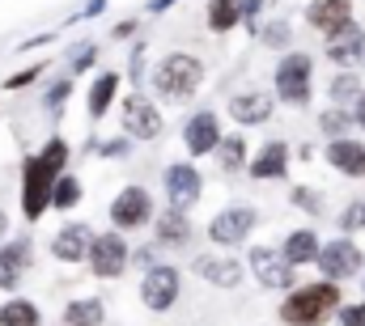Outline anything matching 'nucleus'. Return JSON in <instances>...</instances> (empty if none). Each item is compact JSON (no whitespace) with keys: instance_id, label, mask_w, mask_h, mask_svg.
Masks as SVG:
<instances>
[{"instance_id":"1","label":"nucleus","mask_w":365,"mask_h":326,"mask_svg":"<svg viewBox=\"0 0 365 326\" xmlns=\"http://www.w3.org/2000/svg\"><path fill=\"white\" fill-rule=\"evenodd\" d=\"M340 305H344L340 284L336 280H314V284H293L276 314H280L284 326H327Z\"/></svg>"},{"instance_id":"2","label":"nucleus","mask_w":365,"mask_h":326,"mask_svg":"<svg viewBox=\"0 0 365 326\" xmlns=\"http://www.w3.org/2000/svg\"><path fill=\"white\" fill-rule=\"evenodd\" d=\"M149 85L166 102H191L200 93V85H204V60L191 56V51H170V56H162L153 64Z\"/></svg>"},{"instance_id":"3","label":"nucleus","mask_w":365,"mask_h":326,"mask_svg":"<svg viewBox=\"0 0 365 326\" xmlns=\"http://www.w3.org/2000/svg\"><path fill=\"white\" fill-rule=\"evenodd\" d=\"M272 98L280 106L306 110L314 98V60L306 51H284L272 68Z\"/></svg>"},{"instance_id":"4","label":"nucleus","mask_w":365,"mask_h":326,"mask_svg":"<svg viewBox=\"0 0 365 326\" xmlns=\"http://www.w3.org/2000/svg\"><path fill=\"white\" fill-rule=\"evenodd\" d=\"M60 174H51L47 165L38 162V153H30L21 162V182H17V199H21V221L26 225H38L47 212H51V186H56Z\"/></svg>"},{"instance_id":"5","label":"nucleus","mask_w":365,"mask_h":326,"mask_svg":"<svg viewBox=\"0 0 365 326\" xmlns=\"http://www.w3.org/2000/svg\"><path fill=\"white\" fill-rule=\"evenodd\" d=\"M106 216H110V229H119V233L128 238V233H140V229H149V225H153V216H158V204H153L149 186H140V182H128V186H119V195L110 199Z\"/></svg>"},{"instance_id":"6","label":"nucleus","mask_w":365,"mask_h":326,"mask_svg":"<svg viewBox=\"0 0 365 326\" xmlns=\"http://www.w3.org/2000/svg\"><path fill=\"white\" fill-rule=\"evenodd\" d=\"M119 127H123L128 140L153 144V140L166 132V119H162V106H158L153 98H145V93L132 89L128 98H119Z\"/></svg>"},{"instance_id":"7","label":"nucleus","mask_w":365,"mask_h":326,"mask_svg":"<svg viewBox=\"0 0 365 326\" xmlns=\"http://www.w3.org/2000/svg\"><path fill=\"white\" fill-rule=\"evenodd\" d=\"M255 225H259V208H251V204H230V208H221V212L208 221L204 238L217 246V250H238V246L255 233Z\"/></svg>"},{"instance_id":"8","label":"nucleus","mask_w":365,"mask_h":326,"mask_svg":"<svg viewBox=\"0 0 365 326\" xmlns=\"http://www.w3.org/2000/svg\"><path fill=\"white\" fill-rule=\"evenodd\" d=\"M86 267H90L93 280H119L128 267H132V246L119 229H106V233H93L90 254H86Z\"/></svg>"},{"instance_id":"9","label":"nucleus","mask_w":365,"mask_h":326,"mask_svg":"<svg viewBox=\"0 0 365 326\" xmlns=\"http://www.w3.org/2000/svg\"><path fill=\"white\" fill-rule=\"evenodd\" d=\"M314 267H319V275L323 280H336V284H349V280H357L365 267V250L349 233H340V238H331V242L319 246V258H314Z\"/></svg>"},{"instance_id":"10","label":"nucleus","mask_w":365,"mask_h":326,"mask_svg":"<svg viewBox=\"0 0 365 326\" xmlns=\"http://www.w3.org/2000/svg\"><path fill=\"white\" fill-rule=\"evenodd\" d=\"M247 275H255V284L268 288V293H289L297 284V267H289V258L280 254V246H251Z\"/></svg>"},{"instance_id":"11","label":"nucleus","mask_w":365,"mask_h":326,"mask_svg":"<svg viewBox=\"0 0 365 326\" xmlns=\"http://www.w3.org/2000/svg\"><path fill=\"white\" fill-rule=\"evenodd\" d=\"M182 297V271L175 263H153L149 271H145V280H140V301H145V310L149 314H166V310H175Z\"/></svg>"},{"instance_id":"12","label":"nucleus","mask_w":365,"mask_h":326,"mask_svg":"<svg viewBox=\"0 0 365 326\" xmlns=\"http://www.w3.org/2000/svg\"><path fill=\"white\" fill-rule=\"evenodd\" d=\"M191 271L195 280L212 284V288H238L247 280V263L234 254V250H208V254H195L191 258Z\"/></svg>"},{"instance_id":"13","label":"nucleus","mask_w":365,"mask_h":326,"mask_svg":"<svg viewBox=\"0 0 365 326\" xmlns=\"http://www.w3.org/2000/svg\"><path fill=\"white\" fill-rule=\"evenodd\" d=\"M162 191H166V204L170 208H182L187 212L204 195V174L187 162V157L182 162H166V169H162Z\"/></svg>"},{"instance_id":"14","label":"nucleus","mask_w":365,"mask_h":326,"mask_svg":"<svg viewBox=\"0 0 365 326\" xmlns=\"http://www.w3.org/2000/svg\"><path fill=\"white\" fill-rule=\"evenodd\" d=\"M30 267H34V238L30 233L4 238L0 242V293H17Z\"/></svg>"},{"instance_id":"15","label":"nucleus","mask_w":365,"mask_h":326,"mask_svg":"<svg viewBox=\"0 0 365 326\" xmlns=\"http://www.w3.org/2000/svg\"><path fill=\"white\" fill-rule=\"evenodd\" d=\"M225 132H221V119H217V110H191L187 115V123H182V149H187V157H212V149H217V140H221Z\"/></svg>"},{"instance_id":"16","label":"nucleus","mask_w":365,"mask_h":326,"mask_svg":"<svg viewBox=\"0 0 365 326\" xmlns=\"http://www.w3.org/2000/svg\"><path fill=\"white\" fill-rule=\"evenodd\" d=\"M323 56L336 68H357V64H365V30L357 21H344L340 30H331L323 38Z\"/></svg>"},{"instance_id":"17","label":"nucleus","mask_w":365,"mask_h":326,"mask_svg":"<svg viewBox=\"0 0 365 326\" xmlns=\"http://www.w3.org/2000/svg\"><path fill=\"white\" fill-rule=\"evenodd\" d=\"M225 110H230V119L238 127H259L276 115V98L268 89H238V93H230Z\"/></svg>"},{"instance_id":"18","label":"nucleus","mask_w":365,"mask_h":326,"mask_svg":"<svg viewBox=\"0 0 365 326\" xmlns=\"http://www.w3.org/2000/svg\"><path fill=\"white\" fill-rule=\"evenodd\" d=\"M90 242H93V229L86 221H64L56 233H51V258L56 263H68V267H77V263H86V254H90Z\"/></svg>"},{"instance_id":"19","label":"nucleus","mask_w":365,"mask_h":326,"mask_svg":"<svg viewBox=\"0 0 365 326\" xmlns=\"http://www.w3.org/2000/svg\"><path fill=\"white\" fill-rule=\"evenodd\" d=\"M195 238V225H191V216L182 212V208H162L158 216H153V246L158 250H187Z\"/></svg>"},{"instance_id":"20","label":"nucleus","mask_w":365,"mask_h":326,"mask_svg":"<svg viewBox=\"0 0 365 326\" xmlns=\"http://www.w3.org/2000/svg\"><path fill=\"white\" fill-rule=\"evenodd\" d=\"M289 162H293V149H289L284 140H264V144L251 153L247 174H251L255 182H276V178L289 174Z\"/></svg>"},{"instance_id":"21","label":"nucleus","mask_w":365,"mask_h":326,"mask_svg":"<svg viewBox=\"0 0 365 326\" xmlns=\"http://www.w3.org/2000/svg\"><path fill=\"white\" fill-rule=\"evenodd\" d=\"M323 162L331 165L340 178H365V140L357 136H340V140H327V149H323Z\"/></svg>"},{"instance_id":"22","label":"nucleus","mask_w":365,"mask_h":326,"mask_svg":"<svg viewBox=\"0 0 365 326\" xmlns=\"http://www.w3.org/2000/svg\"><path fill=\"white\" fill-rule=\"evenodd\" d=\"M119 89H123V77H119L115 68H106V73L93 77L90 93H86V115H90V123H102V119L110 115V106L119 102Z\"/></svg>"},{"instance_id":"23","label":"nucleus","mask_w":365,"mask_h":326,"mask_svg":"<svg viewBox=\"0 0 365 326\" xmlns=\"http://www.w3.org/2000/svg\"><path fill=\"white\" fill-rule=\"evenodd\" d=\"M319 246H323V238H319V229H310V225H302V229H289L284 233V242H280V254L289 258V267H314V258H319Z\"/></svg>"},{"instance_id":"24","label":"nucleus","mask_w":365,"mask_h":326,"mask_svg":"<svg viewBox=\"0 0 365 326\" xmlns=\"http://www.w3.org/2000/svg\"><path fill=\"white\" fill-rule=\"evenodd\" d=\"M344 21H353V0H310V9H306V26L319 30L323 38L331 30H340Z\"/></svg>"},{"instance_id":"25","label":"nucleus","mask_w":365,"mask_h":326,"mask_svg":"<svg viewBox=\"0 0 365 326\" xmlns=\"http://www.w3.org/2000/svg\"><path fill=\"white\" fill-rule=\"evenodd\" d=\"M212 162L221 165V174H247V162H251V144L242 132H225L212 149Z\"/></svg>"},{"instance_id":"26","label":"nucleus","mask_w":365,"mask_h":326,"mask_svg":"<svg viewBox=\"0 0 365 326\" xmlns=\"http://www.w3.org/2000/svg\"><path fill=\"white\" fill-rule=\"evenodd\" d=\"M0 326H43V310L30 297L9 293V301H0Z\"/></svg>"},{"instance_id":"27","label":"nucleus","mask_w":365,"mask_h":326,"mask_svg":"<svg viewBox=\"0 0 365 326\" xmlns=\"http://www.w3.org/2000/svg\"><path fill=\"white\" fill-rule=\"evenodd\" d=\"M106 322V305L102 297H73L64 305V322L60 326H102Z\"/></svg>"},{"instance_id":"28","label":"nucleus","mask_w":365,"mask_h":326,"mask_svg":"<svg viewBox=\"0 0 365 326\" xmlns=\"http://www.w3.org/2000/svg\"><path fill=\"white\" fill-rule=\"evenodd\" d=\"M81 199H86V182H81L73 169H64V174L56 178V186H51V212H73Z\"/></svg>"},{"instance_id":"29","label":"nucleus","mask_w":365,"mask_h":326,"mask_svg":"<svg viewBox=\"0 0 365 326\" xmlns=\"http://www.w3.org/2000/svg\"><path fill=\"white\" fill-rule=\"evenodd\" d=\"M361 77H357V68H340V73H331V81H327V98H331V106H353L357 98H361Z\"/></svg>"},{"instance_id":"30","label":"nucleus","mask_w":365,"mask_h":326,"mask_svg":"<svg viewBox=\"0 0 365 326\" xmlns=\"http://www.w3.org/2000/svg\"><path fill=\"white\" fill-rule=\"evenodd\" d=\"M204 21H208L212 34H230V30L242 21V0H208Z\"/></svg>"},{"instance_id":"31","label":"nucleus","mask_w":365,"mask_h":326,"mask_svg":"<svg viewBox=\"0 0 365 326\" xmlns=\"http://www.w3.org/2000/svg\"><path fill=\"white\" fill-rule=\"evenodd\" d=\"M349 127H357L349 106H327V110L319 115V132H323L327 140H340V136H349Z\"/></svg>"},{"instance_id":"32","label":"nucleus","mask_w":365,"mask_h":326,"mask_svg":"<svg viewBox=\"0 0 365 326\" xmlns=\"http://www.w3.org/2000/svg\"><path fill=\"white\" fill-rule=\"evenodd\" d=\"M38 162L47 165L51 174H64L68 162H73V144H68L64 136H47V144L38 149Z\"/></svg>"},{"instance_id":"33","label":"nucleus","mask_w":365,"mask_h":326,"mask_svg":"<svg viewBox=\"0 0 365 326\" xmlns=\"http://www.w3.org/2000/svg\"><path fill=\"white\" fill-rule=\"evenodd\" d=\"M68 98H73V73H68V77H56V81L47 85V93H43V110H47L51 119H60L64 106H68Z\"/></svg>"},{"instance_id":"34","label":"nucleus","mask_w":365,"mask_h":326,"mask_svg":"<svg viewBox=\"0 0 365 326\" xmlns=\"http://www.w3.org/2000/svg\"><path fill=\"white\" fill-rule=\"evenodd\" d=\"M336 225H340V233H349V238H353V233H361V229H365V199H349V204H344V212L336 216Z\"/></svg>"},{"instance_id":"35","label":"nucleus","mask_w":365,"mask_h":326,"mask_svg":"<svg viewBox=\"0 0 365 326\" xmlns=\"http://www.w3.org/2000/svg\"><path fill=\"white\" fill-rule=\"evenodd\" d=\"M289 204H293V208H306L310 216H323V212H327V204H323V195H319L314 186H293V191H289Z\"/></svg>"},{"instance_id":"36","label":"nucleus","mask_w":365,"mask_h":326,"mask_svg":"<svg viewBox=\"0 0 365 326\" xmlns=\"http://www.w3.org/2000/svg\"><path fill=\"white\" fill-rule=\"evenodd\" d=\"M336 326H365V301H344L336 310Z\"/></svg>"},{"instance_id":"37","label":"nucleus","mask_w":365,"mask_h":326,"mask_svg":"<svg viewBox=\"0 0 365 326\" xmlns=\"http://www.w3.org/2000/svg\"><path fill=\"white\" fill-rule=\"evenodd\" d=\"M38 77H43V64H26V68H17V73H13V77L4 81V89H9V93H17V89H26V85H34Z\"/></svg>"},{"instance_id":"38","label":"nucleus","mask_w":365,"mask_h":326,"mask_svg":"<svg viewBox=\"0 0 365 326\" xmlns=\"http://www.w3.org/2000/svg\"><path fill=\"white\" fill-rule=\"evenodd\" d=\"M264 43H268V47H289V43H293L289 21H272V26H264Z\"/></svg>"},{"instance_id":"39","label":"nucleus","mask_w":365,"mask_h":326,"mask_svg":"<svg viewBox=\"0 0 365 326\" xmlns=\"http://www.w3.org/2000/svg\"><path fill=\"white\" fill-rule=\"evenodd\" d=\"M93 60H98V47L86 43V47H77V51H73V64H68V68H73V73H90Z\"/></svg>"},{"instance_id":"40","label":"nucleus","mask_w":365,"mask_h":326,"mask_svg":"<svg viewBox=\"0 0 365 326\" xmlns=\"http://www.w3.org/2000/svg\"><path fill=\"white\" fill-rule=\"evenodd\" d=\"M93 149H98L102 157H123V153L132 149V140H128V136H119V140H102V144H93Z\"/></svg>"},{"instance_id":"41","label":"nucleus","mask_w":365,"mask_h":326,"mask_svg":"<svg viewBox=\"0 0 365 326\" xmlns=\"http://www.w3.org/2000/svg\"><path fill=\"white\" fill-rule=\"evenodd\" d=\"M132 263H140V267L149 271V267L158 263V246H145V250H132Z\"/></svg>"},{"instance_id":"42","label":"nucleus","mask_w":365,"mask_h":326,"mask_svg":"<svg viewBox=\"0 0 365 326\" xmlns=\"http://www.w3.org/2000/svg\"><path fill=\"white\" fill-rule=\"evenodd\" d=\"M349 110H353V123H357V127L365 132V89H361V98H357V102H353Z\"/></svg>"},{"instance_id":"43","label":"nucleus","mask_w":365,"mask_h":326,"mask_svg":"<svg viewBox=\"0 0 365 326\" xmlns=\"http://www.w3.org/2000/svg\"><path fill=\"white\" fill-rule=\"evenodd\" d=\"M128 34H136V21H119L115 26V38H128Z\"/></svg>"},{"instance_id":"44","label":"nucleus","mask_w":365,"mask_h":326,"mask_svg":"<svg viewBox=\"0 0 365 326\" xmlns=\"http://www.w3.org/2000/svg\"><path fill=\"white\" fill-rule=\"evenodd\" d=\"M4 238H9V212L0 208V242H4Z\"/></svg>"},{"instance_id":"45","label":"nucleus","mask_w":365,"mask_h":326,"mask_svg":"<svg viewBox=\"0 0 365 326\" xmlns=\"http://www.w3.org/2000/svg\"><path fill=\"white\" fill-rule=\"evenodd\" d=\"M170 4H175V0H153V4H149V13H162V9H170Z\"/></svg>"},{"instance_id":"46","label":"nucleus","mask_w":365,"mask_h":326,"mask_svg":"<svg viewBox=\"0 0 365 326\" xmlns=\"http://www.w3.org/2000/svg\"><path fill=\"white\" fill-rule=\"evenodd\" d=\"M361 293H365V275H361Z\"/></svg>"}]
</instances>
